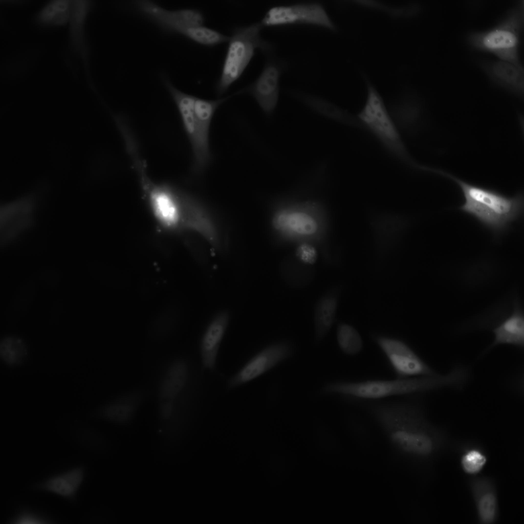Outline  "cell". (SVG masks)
<instances>
[{
  "mask_svg": "<svg viewBox=\"0 0 524 524\" xmlns=\"http://www.w3.org/2000/svg\"><path fill=\"white\" fill-rule=\"evenodd\" d=\"M468 377L467 369L458 365L446 374H439L433 376L335 382L326 385L324 391L329 394L375 400L423 393L443 388H458L466 383Z\"/></svg>",
  "mask_w": 524,
  "mask_h": 524,
  "instance_id": "277c9868",
  "label": "cell"
},
{
  "mask_svg": "<svg viewBox=\"0 0 524 524\" xmlns=\"http://www.w3.org/2000/svg\"><path fill=\"white\" fill-rule=\"evenodd\" d=\"M267 225L275 246L294 250L312 247L324 258H329L330 216L320 200L297 197L277 199L269 207Z\"/></svg>",
  "mask_w": 524,
  "mask_h": 524,
  "instance_id": "7a4b0ae2",
  "label": "cell"
},
{
  "mask_svg": "<svg viewBox=\"0 0 524 524\" xmlns=\"http://www.w3.org/2000/svg\"><path fill=\"white\" fill-rule=\"evenodd\" d=\"M336 336L339 348L345 355L355 356L362 350V338L352 325L345 322L339 323L336 328Z\"/></svg>",
  "mask_w": 524,
  "mask_h": 524,
  "instance_id": "f546056e",
  "label": "cell"
},
{
  "mask_svg": "<svg viewBox=\"0 0 524 524\" xmlns=\"http://www.w3.org/2000/svg\"><path fill=\"white\" fill-rule=\"evenodd\" d=\"M261 25L267 27L311 25L334 30L335 26L323 6L318 3H299L270 8Z\"/></svg>",
  "mask_w": 524,
  "mask_h": 524,
  "instance_id": "4fadbf2b",
  "label": "cell"
},
{
  "mask_svg": "<svg viewBox=\"0 0 524 524\" xmlns=\"http://www.w3.org/2000/svg\"><path fill=\"white\" fill-rule=\"evenodd\" d=\"M263 25L254 23L235 28L228 44L221 72L216 84L219 95L225 93L242 75L257 50L266 54L272 50L271 45L261 36Z\"/></svg>",
  "mask_w": 524,
  "mask_h": 524,
  "instance_id": "9c48e42d",
  "label": "cell"
},
{
  "mask_svg": "<svg viewBox=\"0 0 524 524\" xmlns=\"http://www.w3.org/2000/svg\"><path fill=\"white\" fill-rule=\"evenodd\" d=\"M142 196L157 223L168 230L180 229L184 189L167 182L154 180L140 155L131 159Z\"/></svg>",
  "mask_w": 524,
  "mask_h": 524,
  "instance_id": "52a82bcc",
  "label": "cell"
},
{
  "mask_svg": "<svg viewBox=\"0 0 524 524\" xmlns=\"http://www.w3.org/2000/svg\"><path fill=\"white\" fill-rule=\"evenodd\" d=\"M341 287H334L324 293L317 300L314 310L315 338L322 340L332 328L336 319Z\"/></svg>",
  "mask_w": 524,
  "mask_h": 524,
  "instance_id": "cb8c5ba5",
  "label": "cell"
},
{
  "mask_svg": "<svg viewBox=\"0 0 524 524\" xmlns=\"http://www.w3.org/2000/svg\"><path fill=\"white\" fill-rule=\"evenodd\" d=\"M230 320L228 311L217 313L205 328L199 341V350L203 368L213 370L222 340Z\"/></svg>",
  "mask_w": 524,
  "mask_h": 524,
  "instance_id": "44dd1931",
  "label": "cell"
},
{
  "mask_svg": "<svg viewBox=\"0 0 524 524\" xmlns=\"http://www.w3.org/2000/svg\"><path fill=\"white\" fill-rule=\"evenodd\" d=\"M280 271L285 282L294 288L307 285L312 281L314 274L312 265L301 261L294 254L288 256L282 260Z\"/></svg>",
  "mask_w": 524,
  "mask_h": 524,
  "instance_id": "4316f807",
  "label": "cell"
},
{
  "mask_svg": "<svg viewBox=\"0 0 524 524\" xmlns=\"http://www.w3.org/2000/svg\"><path fill=\"white\" fill-rule=\"evenodd\" d=\"M178 109L192 154V171L200 174L211 164L210 132L213 118L227 98L208 100L186 93L172 83L166 86Z\"/></svg>",
  "mask_w": 524,
  "mask_h": 524,
  "instance_id": "8992f818",
  "label": "cell"
},
{
  "mask_svg": "<svg viewBox=\"0 0 524 524\" xmlns=\"http://www.w3.org/2000/svg\"><path fill=\"white\" fill-rule=\"evenodd\" d=\"M93 3L90 0H71V12L68 23L70 49L79 58L88 78L90 76V49L86 24Z\"/></svg>",
  "mask_w": 524,
  "mask_h": 524,
  "instance_id": "ac0fdd59",
  "label": "cell"
},
{
  "mask_svg": "<svg viewBox=\"0 0 524 524\" xmlns=\"http://www.w3.org/2000/svg\"><path fill=\"white\" fill-rule=\"evenodd\" d=\"M370 223L375 246L379 253H383L397 243L402 223L399 215L396 213H381L374 216Z\"/></svg>",
  "mask_w": 524,
  "mask_h": 524,
  "instance_id": "d4e9b609",
  "label": "cell"
},
{
  "mask_svg": "<svg viewBox=\"0 0 524 524\" xmlns=\"http://www.w3.org/2000/svg\"><path fill=\"white\" fill-rule=\"evenodd\" d=\"M491 331L493 340L488 350L499 345L511 346L522 350L524 347V316L522 310L515 308L509 315L494 325Z\"/></svg>",
  "mask_w": 524,
  "mask_h": 524,
  "instance_id": "7402d4cb",
  "label": "cell"
},
{
  "mask_svg": "<svg viewBox=\"0 0 524 524\" xmlns=\"http://www.w3.org/2000/svg\"><path fill=\"white\" fill-rule=\"evenodd\" d=\"M357 117L383 147L399 161L418 168L403 142L400 130L375 88L367 86L365 102Z\"/></svg>",
  "mask_w": 524,
  "mask_h": 524,
  "instance_id": "30bf717a",
  "label": "cell"
},
{
  "mask_svg": "<svg viewBox=\"0 0 524 524\" xmlns=\"http://www.w3.org/2000/svg\"><path fill=\"white\" fill-rule=\"evenodd\" d=\"M399 378L433 376L439 374L406 343L383 335L373 337Z\"/></svg>",
  "mask_w": 524,
  "mask_h": 524,
  "instance_id": "7c38bea8",
  "label": "cell"
},
{
  "mask_svg": "<svg viewBox=\"0 0 524 524\" xmlns=\"http://www.w3.org/2000/svg\"><path fill=\"white\" fill-rule=\"evenodd\" d=\"M282 70V65L278 62L267 61L257 78L239 92L252 96L263 112L267 115H271L278 103Z\"/></svg>",
  "mask_w": 524,
  "mask_h": 524,
  "instance_id": "2e32d148",
  "label": "cell"
},
{
  "mask_svg": "<svg viewBox=\"0 0 524 524\" xmlns=\"http://www.w3.org/2000/svg\"><path fill=\"white\" fill-rule=\"evenodd\" d=\"M84 476L83 467H76L46 479L37 484L35 488L69 500H73L83 482Z\"/></svg>",
  "mask_w": 524,
  "mask_h": 524,
  "instance_id": "603a6c76",
  "label": "cell"
},
{
  "mask_svg": "<svg viewBox=\"0 0 524 524\" xmlns=\"http://www.w3.org/2000/svg\"><path fill=\"white\" fill-rule=\"evenodd\" d=\"M137 6L142 14L162 28L188 38L194 26L204 25V16L196 9L168 10L150 1H138Z\"/></svg>",
  "mask_w": 524,
  "mask_h": 524,
  "instance_id": "5bb4252c",
  "label": "cell"
},
{
  "mask_svg": "<svg viewBox=\"0 0 524 524\" xmlns=\"http://www.w3.org/2000/svg\"><path fill=\"white\" fill-rule=\"evenodd\" d=\"M292 354V347L286 342L275 343L265 347L230 378L228 387L233 388L256 379L290 357Z\"/></svg>",
  "mask_w": 524,
  "mask_h": 524,
  "instance_id": "9a60e30c",
  "label": "cell"
},
{
  "mask_svg": "<svg viewBox=\"0 0 524 524\" xmlns=\"http://www.w3.org/2000/svg\"><path fill=\"white\" fill-rule=\"evenodd\" d=\"M422 169L447 178L455 183L460 188L464 199L459 209L474 217L495 233L504 231L511 222L523 213L522 192L509 196L497 190L469 183L442 169L426 166Z\"/></svg>",
  "mask_w": 524,
  "mask_h": 524,
  "instance_id": "5b68a950",
  "label": "cell"
},
{
  "mask_svg": "<svg viewBox=\"0 0 524 524\" xmlns=\"http://www.w3.org/2000/svg\"><path fill=\"white\" fill-rule=\"evenodd\" d=\"M524 24V2L518 1L494 26L481 31H474L467 36L472 47L490 52L499 59L521 63L520 41Z\"/></svg>",
  "mask_w": 524,
  "mask_h": 524,
  "instance_id": "ba28073f",
  "label": "cell"
},
{
  "mask_svg": "<svg viewBox=\"0 0 524 524\" xmlns=\"http://www.w3.org/2000/svg\"><path fill=\"white\" fill-rule=\"evenodd\" d=\"M12 522L14 523L36 524L47 523V520L42 517L38 516L32 512L23 511L20 512L12 519Z\"/></svg>",
  "mask_w": 524,
  "mask_h": 524,
  "instance_id": "4dcf8cb0",
  "label": "cell"
},
{
  "mask_svg": "<svg viewBox=\"0 0 524 524\" xmlns=\"http://www.w3.org/2000/svg\"><path fill=\"white\" fill-rule=\"evenodd\" d=\"M369 407L393 446L408 458L429 461L447 445L446 433L414 404L375 402Z\"/></svg>",
  "mask_w": 524,
  "mask_h": 524,
  "instance_id": "3957f363",
  "label": "cell"
},
{
  "mask_svg": "<svg viewBox=\"0 0 524 524\" xmlns=\"http://www.w3.org/2000/svg\"><path fill=\"white\" fill-rule=\"evenodd\" d=\"M142 388H134L119 395L101 406L97 416L107 422L128 426L135 420L145 399Z\"/></svg>",
  "mask_w": 524,
  "mask_h": 524,
  "instance_id": "d6986e66",
  "label": "cell"
},
{
  "mask_svg": "<svg viewBox=\"0 0 524 524\" xmlns=\"http://www.w3.org/2000/svg\"><path fill=\"white\" fill-rule=\"evenodd\" d=\"M71 12V1L52 0L35 13L34 20L42 27H58L68 24Z\"/></svg>",
  "mask_w": 524,
  "mask_h": 524,
  "instance_id": "484cf974",
  "label": "cell"
},
{
  "mask_svg": "<svg viewBox=\"0 0 524 524\" xmlns=\"http://www.w3.org/2000/svg\"><path fill=\"white\" fill-rule=\"evenodd\" d=\"M197 387L196 368L189 357L176 356L162 369L156 387L158 431L166 447L179 445L189 431Z\"/></svg>",
  "mask_w": 524,
  "mask_h": 524,
  "instance_id": "6da1fadb",
  "label": "cell"
},
{
  "mask_svg": "<svg viewBox=\"0 0 524 524\" xmlns=\"http://www.w3.org/2000/svg\"><path fill=\"white\" fill-rule=\"evenodd\" d=\"M30 191L0 206V241L6 245L31 227L40 193Z\"/></svg>",
  "mask_w": 524,
  "mask_h": 524,
  "instance_id": "8fae6325",
  "label": "cell"
},
{
  "mask_svg": "<svg viewBox=\"0 0 524 524\" xmlns=\"http://www.w3.org/2000/svg\"><path fill=\"white\" fill-rule=\"evenodd\" d=\"M488 462L486 451L481 447L468 444L461 449L460 465L462 470L470 476L479 474Z\"/></svg>",
  "mask_w": 524,
  "mask_h": 524,
  "instance_id": "f1b7e54d",
  "label": "cell"
},
{
  "mask_svg": "<svg viewBox=\"0 0 524 524\" xmlns=\"http://www.w3.org/2000/svg\"><path fill=\"white\" fill-rule=\"evenodd\" d=\"M468 486L480 524H494L499 517L498 491L491 477L478 474L470 476Z\"/></svg>",
  "mask_w": 524,
  "mask_h": 524,
  "instance_id": "e0dca14e",
  "label": "cell"
},
{
  "mask_svg": "<svg viewBox=\"0 0 524 524\" xmlns=\"http://www.w3.org/2000/svg\"><path fill=\"white\" fill-rule=\"evenodd\" d=\"M28 354L26 342L15 335L4 336L0 342V357L8 366L15 367L25 362Z\"/></svg>",
  "mask_w": 524,
  "mask_h": 524,
  "instance_id": "83f0119b",
  "label": "cell"
},
{
  "mask_svg": "<svg viewBox=\"0 0 524 524\" xmlns=\"http://www.w3.org/2000/svg\"><path fill=\"white\" fill-rule=\"evenodd\" d=\"M479 64L495 85L519 97L524 94V72L521 63L501 59H482Z\"/></svg>",
  "mask_w": 524,
  "mask_h": 524,
  "instance_id": "ffe728a7",
  "label": "cell"
}]
</instances>
